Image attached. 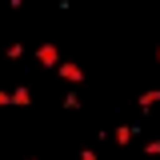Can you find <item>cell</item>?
Wrapping results in <instances>:
<instances>
[{"mask_svg":"<svg viewBox=\"0 0 160 160\" xmlns=\"http://www.w3.org/2000/svg\"><path fill=\"white\" fill-rule=\"evenodd\" d=\"M80 160H96V152H92V148H84V152H80Z\"/></svg>","mask_w":160,"mask_h":160,"instance_id":"cell-7","label":"cell"},{"mask_svg":"<svg viewBox=\"0 0 160 160\" xmlns=\"http://www.w3.org/2000/svg\"><path fill=\"white\" fill-rule=\"evenodd\" d=\"M56 72H60V80H64V84H72V88H76V84H84V68H80V64H72V60H64Z\"/></svg>","mask_w":160,"mask_h":160,"instance_id":"cell-1","label":"cell"},{"mask_svg":"<svg viewBox=\"0 0 160 160\" xmlns=\"http://www.w3.org/2000/svg\"><path fill=\"white\" fill-rule=\"evenodd\" d=\"M160 104V88H148V92H140V112H152Z\"/></svg>","mask_w":160,"mask_h":160,"instance_id":"cell-3","label":"cell"},{"mask_svg":"<svg viewBox=\"0 0 160 160\" xmlns=\"http://www.w3.org/2000/svg\"><path fill=\"white\" fill-rule=\"evenodd\" d=\"M156 56H160V48H156Z\"/></svg>","mask_w":160,"mask_h":160,"instance_id":"cell-8","label":"cell"},{"mask_svg":"<svg viewBox=\"0 0 160 160\" xmlns=\"http://www.w3.org/2000/svg\"><path fill=\"white\" fill-rule=\"evenodd\" d=\"M36 60L44 64V68H60V64H64V60H60V48H56V44H40V48H36Z\"/></svg>","mask_w":160,"mask_h":160,"instance_id":"cell-2","label":"cell"},{"mask_svg":"<svg viewBox=\"0 0 160 160\" xmlns=\"http://www.w3.org/2000/svg\"><path fill=\"white\" fill-rule=\"evenodd\" d=\"M12 104H16V108H28V104H32V88H24V84H20L16 92H12Z\"/></svg>","mask_w":160,"mask_h":160,"instance_id":"cell-4","label":"cell"},{"mask_svg":"<svg viewBox=\"0 0 160 160\" xmlns=\"http://www.w3.org/2000/svg\"><path fill=\"white\" fill-rule=\"evenodd\" d=\"M144 152H148V156H160V140H148V144H144Z\"/></svg>","mask_w":160,"mask_h":160,"instance_id":"cell-6","label":"cell"},{"mask_svg":"<svg viewBox=\"0 0 160 160\" xmlns=\"http://www.w3.org/2000/svg\"><path fill=\"white\" fill-rule=\"evenodd\" d=\"M132 136H136V128H132V124H120V128H116V144H120V148H124Z\"/></svg>","mask_w":160,"mask_h":160,"instance_id":"cell-5","label":"cell"}]
</instances>
